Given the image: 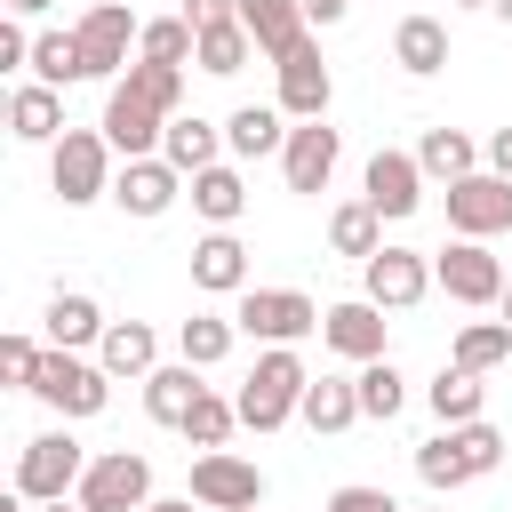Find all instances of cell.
Returning a JSON list of instances; mask_svg holds the SVG:
<instances>
[{
	"label": "cell",
	"mask_w": 512,
	"mask_h": 512,
	"mask_svg": "<svg viewBox=\"0 0 512 512\" xmlns=\"http://www.w3.org/2000/svg\"><path fill=\"white\" fill-rule=\"evenodd\" d=\"M32 80H48V88L88 80V48H80V32H32Z\"/></svg>",
	"instance_id": "cell-34"
},
{
	"label": "cell",
	"mask_w": 512,
	"mask_h": 512,
	"mask_svg": "<svg viewBox=\"0 0 512 512\" xmlns=\"http://www.w3.org/2000/svg\"><path fill=\"white\" fill-rule=\"evenodd\" d=\"M96 360H104V376H152L160 368V336L144 328V320H112L104 336H96Z\"/></svg>",
	"instance_id": "cell-26"
},
{
	"label": "cell",
	"mask_w": 512,
	"mask_h": 512,
	"mask_svg": "<svg viewBox=\"0 0 512 512\" xmlns=\"http://www.w3.org/2000/svg\"><path fill=\"white\" fill-rule=\"evenodd\" d=\"M432 512H448V504H432Z\"/></svg>",
	"instance_id": "cell-53"
},
{
	"label": "cell",
	"mask_w": 512,
	"mask_h": 512,
	"mask_svg": "<svg viewBox=\"0 0 512 512\" xmlns=\"http://www.w3.org/2000/svg\"><path fill=\"white\" fill-rule=\"evenodd\" d=\"M336 160H344V136H336L328 120H296L288 144H280V176H288V192H328Z\"/></svg>",
	"instance_id": "cell-15"
},
{
	"label": "cell",
	"mask_w": 512,
	"mask_h": 512,
	"mask_svg": "<svg viewBox=\"0 0 512 512\" xmlns=\"http://www.w3.org/2000/svg\"><path fill=\"white\" fill-rule=\"evenodd\" d=\"M328 512H400V496H392V488H368V480H344V488L328 496Z\"/></svg>",
	"instance_id": "cell-42"
},
{
	"label": "cell",
	"mask_w": 512,
	"mask_h": 512,
	"mask_svg": "<svg viewBox=\"0 0 512 512\" xmlns=\"http://www.w3.org/2000/svg\"><path fill=\"white\" fill-rule=\"evenodd\" d=\"M360 200H368L384 224L416 216V208H424V160H416V152L376 144V152H368V168H360Z\"/></svg>",
	"instance_id": "cell-11"
},
{
	"label": "cell",
	"mask_w": 512,
	"mask_h": 512,
	"mask_svg": "<svg viewBox=\"0 0 512 512\" xmlns=\"http://www.w3.org/2000/svg\"><path fill=\"white\" fill-rule=\"evenodd\" d=\"M272 72H280V112H288V120H328V104H336V72L320 64V40H304V48L280 56Z\"/></svg>",
	"instance_id": "cell-16"
},
{
	"label": "cell",
	"mask_w": 512,
	"mask_h": 512,
	"mask_svg": "<svg viewBox=\"0 0 512 512\" xmlns=\"http://www.w3.org/2000/svg\"><path fill=\"white\" fill-rule=\"evenodd\" d=\"M256 56H264V48H256V32L232 16V24H208V32H200V56H192V64H200L208 80H232V72H248Z\"/></svg>",
	"instance_id": "cell-30"
},
{
	"label": "cell",
	"mask_w": 512,
	"mask_h": 512,
	"mask_svg": "<svg viewBox=\"0 0 512 512\" xmlns=\"http://www.w3.org/2000/svg\"><path fill=\"white\" fill-rule=\"evenodd\" d=\"M448 8H488V0H448Z\"/></svg>",
	"instance_id": "cell-52"
},
{
	"label": "cell",
	"mask_w": 512,
	"mask_h": 512,
	"mask_svg": "<svg viewBox=\"0 0 512 512\" xmlns=\"http://www.w3.org/2000/svg\"><path fill=\"white\" fill-rule=\"evenodd\" d=\"M232 424H240V400L200 392V400H192V416H184V440H192V448H232Z\"/></svg>",
	"instance_id": "cell-40"
},
{
	"label": "cell",
	"mask_w": 512,
	"mask_h": 512,
	"mask_svg": "<svg viewBox=\"0 0 512 512\" xmlns=\"http://www.w3.org/2000/svg\"><path fill=\"white\" fill-rule=\"evenodd\" d=\"M192 208H200L216 232H224V224H240V216H248V176H240L232 160L200 168V176H192Z\"/></svg>",
	"instance_id": "cell-28"
},
{
	"label": "cell",
	"mask_w": 512,
	"mask_h": 512,
	"mask_svg": "<svg viewBox=\"0 0 512 512\" xmlns=\"http://www.w3.org/2000/svg\"><path fill=\"white\" fill-rule=\"evenodd\" d=\"M432 280H440L448 304H472V312H480V304H504V264L488 256V240H464V232H456V240L432 256Z\"/></svg>",
	"instance_id": "cell-10"
},
{
	"label": "cell",
	"mask_w": 512,
	"mask_h": 512,
	"mask_svg": "<svg viewBox=\"0 0 512 512\" xmlns=\"http://www.w3.org/2000/svg\"><path fill=\"white\" fill-rule=\"evenodd\" d=\"M304 384H312V368L296 360V344H264L256 368H248V384L232 392V400H240V424H248V432H280V424L304 408Z\"/></svg>",
	"instance_id": "cell-2"
},
{
	"label": "cell",
	"mask_w": 512,
	"mask_h": 512,
	"mask_svg": "<svg viewBox=\"0 0 512 512\" xmlns=\"http://www.w3.org/2000/svg\"><path fill=\"white\" fill-rule=\"evenodd\" d=\"M120 80H128V88H136V96H144L152 112H168V120L184 112V64H152V56H136V64L120 72Z\"/></svg>",
	"instance_id": "cell-39"
},
{
	"label": "cell",
	"mask_w": 512,
	"mask_h": 512,
	"mask_svg": "<svg viewBox=\"0 0 512 512\" xmlns=\"http://www.w3.org/2000/svg\"><path fill=\"white\" fill-rule=\"evenodd\" d=\"M32 400H48L64 424H80V416H104L112 376H104V360H80L72 344H48V360H40V376H32Z\"/></svg>",
	"instance_id": "cell-4"
},
{
	"label": "cell",
	"mask_w": 512,
	"mask_h": 512,
	"mask_svg": "<svg viewBox=\"0 0 512 512\" xmlns=\"http://www.w3.org/2000/svg\"><path fill=\"white\" fill-rule=\"evenodd\" d=\"M160 160H168V168H184V176H200V168H216V160H224V128H216V120H200V112H176V120H168V136H160Z\"/></svg>",
	"instance_id": "cell-24"
},
{
	"label": "cell",
	"mask_w": 512,
	"mask_h": 512,
	"mask_svg": "<svg viewBox=\"0 0 512 512\" xmlns=\"http://www.w3.org/2000/svg\"><path fill=\"white\" fill-rule=\"evenodd\" d=\"M192 288H208V296H240L248 288V248H240V232L224 224H208V240H192Z\"/></svg>",
	"instance_id": "cell-20"
},
{
	"label": "cell",
	"mask_w": 512,
	"mask_h": 512,
	"mask_svg": "<svg viewBox=\"0 0 512 512\" xmlns=\"http://www.w3.org/2000/svg\"><path fill=\"white\" fill-rule=\"evenodd\" d=\"M488 16H504V24H512V0H488Z\"/></svg>",
	"instance_id": "cell-50"
},
{
	"label": "cell",
	"mask_w": 512,
	"mask_h": 512,
	"mask_svg": "<svg viewBox=\"0 0 512 512\" xmlns=\"http://www.w3.org/2000/svg\"><path fill=\"white\" fill-rule=\"evenodd\" d=\"M104 136H112V152L120 160H144V152H160V136H168V112H152L128 80H112V96H104V120H96Z\"/></svg>",
	"instance_id": "cell-17"
},
{
	"label": "cell",
	"mask_w": 512,
	"mask_h": 512,
	"mask_svg": "<svg viewBox=\"0 0 512 512\" xmlns=\"http://www.w3.org/2000/svg\"><path fill=\"white\" fill-rule=\"evenodd\" d=\"M232 320H240V336H256V344H304L312 328H320V304L304 296V288H240L232 296Z\"/></svg>",
	"instance_id": "cell-5"
},
{
	"label": "cell",
	"mask_w": 512,
	"mask_h": 512,
	"mask_svg": "<svg viewBox=\"0 0 512 512\" xmlns=\"http://www.w3.org/2000/svg\"><path fill=\"white\" fill-rule=\"evenodd\" d=\"M496 312H504V320H512V280H504V304H496Z\"/></svg>",
	"instance_id": "cell-51"
},
{
	"label": "cell",
	"mask_w": 512,
	"mask_h": 512,
	"mask_svg": "<svg viewBox=\"0 0 512 512\" xmlns=\"http://www.w3.org/2000/svg\"><path fill=\"white\" fill-rule=\"evenodd\" d=\"M416 160H424V176H440V184H456V176H472V168H488V160H480V144H472L464 128H424V144H416Z\"/></svg>",
	"instance_id": "cell-35"
},
{
	"label": "cell",
	"mask_w": 512,
	"mask_h": 512,
	"mask_svg": "<svg viewBox=\"0 0 512 512\" xmlns=\"http://www.w3.org/2000/svg\"><path fill=\"white\" fill-rule=\"evenodd\" d=\"M80 472H88V448H80V440L56 424V432L24 440V456H16V496L56 504V496H72V488H80Z\"/></svg>",
	"instance_id": "cell-6"
},
{
	"label": "cell",
	"mask_w": 512,
	"mask_h": 512,
	"mask_svg": "<svg viewBox=\"0 0 512 512\" xmlns=\"http://www.w3.org/2000/svg\"><path fill=\"white\" fill-rule=\"evenodd\" d=\"M320 344L344 352L352 368H360V360H384V304H368V296L328 304V312H320Z\"/></svg>",
	"instance_id": "cell-18"
},
{
	"label": "cell",
	"mask_w": 512,
	"mask_h": 512,
	"mask_svg": "<svg viewBox=\"0 0 512 512\" xmlns=\"http://www.w3.org/2000/svg\"><path fill=\"white\" fill-rule=\"evenodd\" d=\"M296 8H304V16H312V24H320V32H328V24H344V16H352V0H296Z\"/></svg>",
	"instance_id": "cell-45"
},
{
	"label": "cell",
	"mask_w": 512,
	"mask_h": 512,
	"mask_svg": "<svg viewBox=\"0 0 512 512\" xmlns=\"http://www.w3.org/2000/svg\"><path fill=\"white\" fill-rule=\"evenodd\" d=\"M40 328H48V344H72V352H80V344H96L112 320H104V304H96L88 288H56L48 312H40Z\"/></svg>",
	"instance_id": "cell-25"
},
{
	"label": "cell",
	"mask_w": 512,
	"mask_h": 512,
	"mask_svg": "<svg viewBox=\"0 0 512 512\" xmlns=\"http://www.w3.org/2000/svg\"><path fill=\"white\" fill-rule=\"evenodd\" d=\"M0 72H32V32H24V16L0 24Z\"/></svg>",
	"instance_id": "cell-43"
},
{
	"label": "cell",
	"mask_w": 512,
	"mask_h": 512,
	"mask_svg": "<svg viewBox=\"0 0 512 512\" xmlns=\"http://www.w3.org/2000/svg\"><path fill=\"white\" fill-rule=\"evenodd\" d=\"M288 144V112L280 104H240L232 120H224V152L232 160H264V152H280Z\"/></svg>",
	"instance_id": "cell-27"
},
{
	"label": "cell",
	"mask_w": 512,
	"mask_h": 512,
	"mask_svg": "<svg viewBox=\"0 0 512 512\" xmlns=\"http://www.w3.org/2000/svg\"><path fill=\"white\" fill-rule=\"evenodd\" d=\"M8 136H16V144H56V136H64V88L16 80V88H8Z\"/></svg>",
	"instance_id": "cell-19"
},
{
	"label": "cell",
	"mask_w": 512,
	"mask_h": 512,
	"mask_svg": "<svg viewBox=\"0 0 512 512\" xmlns=\"http://www.w3.org/2000/svg\"><path fill=\"white\" fill-rule=\"evenodd\" d=\"M40 360H48V344H32L24 328H8V336H0V384H16V392H32V376H40Z\"/></svg>",
	"instance_id": "cell-41"
},
{
	"label": "cell",
	"mask_w": 512,
	"mask_h": 512,
	"mask_svg": "<svg viewBox=\"0 0 512 512\" xmlns=\"http://www.w3.org/2000/svg\"><path fill=\"white\" fill-rule=\"evenodd\" d=\"M448 224H456L464 240H496V232H512V176H496V168L456 176V184H448Z\"/></svg>",
	"instance_id": "cell-12"
},
{
	"label": "cell",
	"mask_w": 512,
	"mask_h": 512,
	"mask_svg": "<svg viewBox=\"0 0 512 512\" xmlns=\"http://www.w3.org/2000/svg\"><path fill=\"white\" fill-rule=\"evenodd\" d=\"M208 384H200V368L192 360H160L152 376H144V416L152 424H168V432H184V416H192V400H200Z\"/></svg>",
	"instance_id": "cell-21"
},
{
	"label": "cell",
	"mask_w": 512,
	"mask_h": 512,
	"mask_svg": "<svg viewBox=\"0 0 512 512\" xmlns=\"http://www.w3.org/2000/svg\"><path fill=\"white\" fill-rule=\"evenodd\" d=\"M0 16H24L32 24V16H48V0H0Z\"/></svg>",
	"instance_id": "cell-47"
},
{
	"label": "cell",
	"mask_w": 512,
	"mask_h": 512,
	"mask_svg": "<svg viewBox=\"0 0 512 512\" xmlns=\"http://www.w3.org/2000/svg\"><path fill=\"white\" fill-rule=\"evenodd\" d=\"M72 32H80V48H88V80H120V72H128V48H136L144 24L128 16V0H96Z\"/></svg>",
	"instance_id": "cell-13"
},
{
	"label": "cell",
	"mask_w": 512,
	"mask_h": 512,
	"mask_svg": "<svg viewBox=\"0 0 512 512\" xmlns=\"http://www.w3.org/2000/svg\"><path fill=\"white\" fill-rule=\"evenodd\" d=\"M144 512H192V496H152Z\"/></svg>",
	"instance_id": "cell-48"
},
{
	"label": "cell",
	"mask_w": 512,
	"mask_h": 512,
	"mask_svg": "<svg viewBox=\"0 0 512 512\" xmlns=\"http://www.w3.org/2000/svg\"><path fill=\"white\" fill-rule=\"evenodd\" d=\"M112 136L104 128H64L56 144H48V184H56V200L64 208H88V200H112Z\"/></svg>",
	"instance_id": "cell-3"
},
{
	"label": "cell",
	"mask_w": 512,
	"mask_h": 512,
	"mask_svg": "<svg viewBox=\"0 0 512 512\" xmlns=\"http://www.w3.org/2000/svg\"><path fill=\"white\" fill-rule=\"evenodd\" d=\"M200 512H256L264 504V472L232 448H200L192 456V488H184Z\"/></svg>",
	"instance_id": "cell-8"
},
{
	"label": "cell",
	"mask_w": 512,
	"mask_h": 512,
	"mask_svg": "<svg viewBox=\"0 0 512 512\" xmlns=\"http://www.w3.org/2000/svg\"><path fill=\"white\" fill-rule=\"evenodd\" d=\"M72 496L88 512H144L152 504V464L136 448H104V456H88V472H80Z\"/></svg>",
	"instance_id": "cell-9"
},
{
	"label": "cell",
	"mask_w": 512,
	"mask_h": 512,
	"mask_svg": "<svg viewBox=\"0 0 512 512\" xmlns=\"http://www.w3.org/2000/svg\"><path fill=\"white\" fill-rule=\"evenodd\" d=\"M32 512H88L80 496H56V504H32Z\"/></svg>",
	"instance_id": "cell-49"
},
{
	"label": "cell",
	"mask_w": 512,
	"mask_h": 512,
	"mask_svg": "<svg viewBox=\"0 0 512 512\" xmlns=\"http://www.w3.org/2000/svg\"><path fill=\"white\" fill-rule=\"evenodd\" d=\"M328 248H336V256H360V264H368V256L384 248V216H376L368 200H336V208H328Z\"/></svg>",
	"instance_id": "cell-33"
},
{
	"label": "cell",
	"mask_w": 512,
	"mask_h": 512,
	"mask_svg": "<svg viewBox=\"0 0 512 512\" xmlns=\"http://www.w3.org/2000/svg\"><path fill=\"white\" fill-rule=\"evenodd\" d=\"M240 24L256 32V48L280 64V56H296L304 40H312V16L296 8V0H240Z\"/></svg>",
	"instance_id": "cell-22"
},
{
	"label": "cell",
	"mask_w": 512,
	"mask_h": 512,
	"mask_svg": "<svg viewBox=\"0 0 512 512\" xmlns=\"http://www.w3.org/2000/svg\"><path fill=\"white\" fill-rule=\"evenodd\" d=\"M432 288H440V280H432V256H424V248H392V240H384V248L360 264V296L384 304V312H416Z\"/></svg>",
	"instance_id": "cell-7"
},
{
	"label": "cell",
	"mask_w": 512,
	"mask_h": 512,
	"mask_svg": "<svg viewBox=\"0 0 512 512\" xmlns=\"http://www.w3.org/2000/svg\"><path fill=\"white\" fill-rule=\"evenodd\" d=\"M232 344H240V320H224V312H192V320L176 328V352H184L192 368H216V360H232Z\"/></svg>",
	"instance_id": "cell-36"
},
{
	"label": "cell",
	"mask_w": 512,
	"mask_h": 512,
	"mask_svg": "<svg viewBox=\"0 0 512 512\" xmlns=\"http://www.w3.org/2000/svg\"><path fill=\"white\" fill-rule=\"evenodd\" d=\"M296 416H304L312 432H352V424H360V384H352V376H312Z\"/></svg>",
	"instance_id": "cell-29"
},
{
	"label": "cell",
	"mask_w": 512,
	"mask_h": 512,
	"mask_svg": "<svg viewBox=\"0 0 512 512\" xmlns=\"http://www.w3.org/2000/svg\"><path fill=\"white\" fill-rule=\"evenodd\" d=\"M480 160H488V168H496V176H512V128H496V136H488V144H480Z\"/></svg>",
	"instance_id": "cell-46"
},
{
	"label": "cell",
	"mask_w": 512,
	"mask_h": 512,
	"mask_svg": "<svg viewBox=\"0 0 512 512\" xmlns=\"http://www.w3.org/2000/svg\"><path fill=\"white\" fill-rule=\"evenodd\" d=\"M392 64H400L408 80L448 72V24H440V16H400V24H392Z\"/></svg>",
	"instance_id": "cell-23"
},
{
	"label": "cell",
	"mask_w": 512,
	"mask_h": 512,
	"mask_svg": "<svg viewBox=\"0 0 512 512\" xmlns=\"http://www.w3.org/2000/svg\"><path fill=\"white\" fill-rule=\"evenodd\" d=\"M424 400H432V416H440V424H472V416H488V384H480L472 368H456V360L424 384Z\"/></svg>",
	"instance_id": "cell-31"
},
{
	"label": "cell",
	"mask_w": 512,
	"mask_h": 512,
	"mask_svg": "<svg viewBox=\"0 0 512 512\" xmlns=\"http://www.w3.org/2000/svg\"><path fill=\"white\" fill-rule=\"evenodd\" d=\"M136 56H152V64H192V56H200L192 16H152V24L136 32Z\"/></svg>",
	"instance_id": "cell-38"
},
{
	"label": "cell",
	"mask_w": 512,
	"mask_h": 512,
	"mask_svg": "<svg viewBox=\"0 0 512 512\" xmlns=\"http://www.w3.org/2000/svg\"><path fill=\"white\" fill-rule=\"evenodd\" d=\"M184 192H192V176H184V168H168L160 152H144V160H120V176H112V200H120L128 216H144V224H152V216H168Z\"/></svg>",
	"instance_id": "cell-14"
},
{
	"label": "cell",
	"mask_w": 512,
	"mask_h": 512,
	"mask_svg": "<svg viewBox=\"0 0 512 512\" xmlns=\"http://www.w3.org/2000/svg\"><path fill=\"white\" fill-rule=\"evenodd\" d=\"M352 384H360V416H368V424H392V416L408 408V376L392 368V352H384V360H360Z\"/></svg>",
	"instance_id": "cell-37"
},
{
	"label": "cell",
	"mask_w": 512,
	"mask_h": 512,
	"mask_svg": "<svg viewBox=\"0 0 512 512\" xmlns=\"http://www.w3.org/2000/svg\"><path fill=\"white\" fill-rule=\"evenodd\" d=\"M496 464H504V432H496L488 416H472V424H440V432L416 448V480H424L432 496H456V488L488 480Z\"/></svg>",
	"instance_id": "cell-1"
},
{
	"label": "cell",
	"mask_w": 512,
	"mask_h": 512,
	"mask_svg": "<svg viewBox=\"0 0 512 512\" xmlns=\"http://www.w3.org/2000/svg\"><path fill=\"white\" fill-rule=\"evenodd\" d=\"M184 16H192V32H208V24H232L240 0H184Z\"/></svg>",
	"instance_id": "cell-44"
},
{
	"label": "cell",
	"mask_w": 512,
	"mask_h": 512,
	"mask_svg": "<svg viewBox=\"0 0 512 512\" xmlns=\"http://www.w3.org/2000/svg\"><path fill=\"white\" fill-rule=\"evenodd\" d=\"M448 360L472 368V376H496V368L512 360V320H464L456 344H448Z\"/></svg>",
	"instance_id": "cell-32"
}]
</instances>
